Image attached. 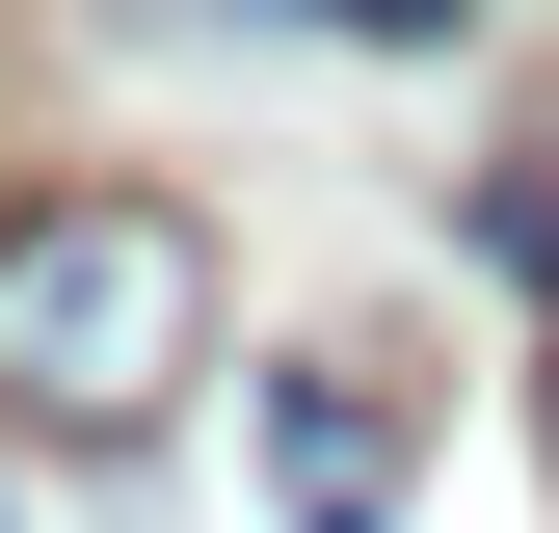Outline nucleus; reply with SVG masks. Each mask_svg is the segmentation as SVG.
Instances as JSON below:
<instances>
[{"label": "nucleus", "mask_w": 559, "mask_h": 533, "mask_svg": "<svg viewBox=\"0 0 559 533\" xmlns=\"http://www.w3.org/2000/svg\"><path fill=\"white\" fill-rule=\"evenodd\" d=\"M187 374H214V240L160 187H27L0 214V427L133 453V427H187Z\"/></svg>", "instance_id": "obj_1"}, {"label": "nucleus", "mask_w": 559, "mask_h": 533, "mask_svg": "<svg viewBox=\"0 0 559 533\" xmlns=\"http://www.w3.org/2000/svg\"><path fill=\"white\" fill-rule=\"evenodd\" d=\"M240 400H266V507H294V533H400V400L346 374V347L240 374Z\"/></svg>", "instance_id": "obj_2"}]
</instances>
